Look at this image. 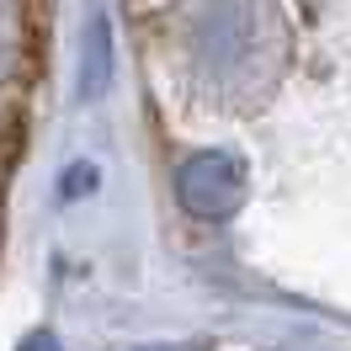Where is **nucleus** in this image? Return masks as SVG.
<instances>
[{"mask_svg": "<svg viewBox=\"0 0 351 351\" xmlns=\"http://www.w3.org/2000/svg\"><path fill=\"white\" fill-rule=\"evenodd\" d=\"M96 192V165H69L64 171V197H86Z\"/></svg>", "mask_w": 351, "mask_h": 351, "instance_id": "4", "label": "nucleus"}, {"mask_svg": "<svg viewBox=\"0 0 351 351\" xmlns=\"http://www.w3.org/2000/svg\"><path fill=\"white\" fill-rule=\"evenodd\" d=\"M192 351H208V346H192Z\"/></svg>", "mask_w": 351, "mask_h": 351, "instance_id": "5", "label": "nucleus"}, {"mask_svg": "<svg viewBox=\"0 0 351 351\" xmlns=\"http://www.w3.org/2000/svg\"><path fill=\"white\" fill-rule=\"evenodd\" d=\"M176 197L181 208L202 223H223L234 219L245 208V171L234 154L223 149H197L181 160V171H176Z\"/></svg>", "mask_w": 351, "mask_h": 351, "instance_id": "1", "label": "nucleus"}, {"mask_svg": "<svg viewBox=\"0 0 351 351\" xmlns=\"http://www.w3.org/2000/svg\"><path fill=\"white\" fill-rule=\"evenodd\" d=\"M75 86H80L86 101H96L112 86V27H107V16H90L86 38H80V75H75Z\"/></svg>", "mask_w": 351, "mask_h": 351, "instance_id": "3", "label": "nucleus"}, {"mask_svg": "<svg viewBox=\"0 0 351 351\" xmlns=\"http://www.w3.org/2000/svg\"><path fill=\"white\" fill-rule=\"evenodd\" d=\"M256 43V22H250V5L245 0H219V5H208L197 22V53L208 69H234L245 64V53Z\"/></svg>", "mask_w": 351, "mask_h": 351, "instance_id": "2", "label": "nucleus"}]
</instances>
